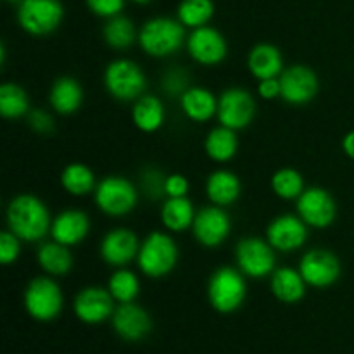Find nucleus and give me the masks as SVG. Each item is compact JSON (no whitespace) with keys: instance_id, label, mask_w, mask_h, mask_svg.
I'll use <instances>...</instances> for the list:
<instances>
[{"instance_id":"nucleus-27","label":"nucleus","mask_w":354,"mask_h":354,"mask_svg":"<svg viewBox=\"0 0 354 354\" xmlns=\"http://www.w3.org/2000/svg\"><path fill=\"white\" fill-rule=\"evenodd\" d=\"M248 69L258 82L268 78H279L286 69L283 55L273 44H258L249 50Z\"/></svg>"},{"instance_id":"nucleus-39","label":"nucleus","mask_w":354,"mask_h":354,"mask_svg":"<svg viewBox=\"0 0 354 354\" xmlns=\"http://www.w3.org/2000/svg\"><path fill=\"white\" fill-rule=\"evenodd\" d=\"M26 121L31 131L41 135V137H47V135H52L55 131L54 116L45 109H31L30 114L26 116Z\"/></svg>"},{"instance_id":"nucleus-32","label":"nucleus","mask_w":354,"mask_h":354,"mask_svg":"<svg viewBox=\"0 0 354 354\" xmlns=\"http://www.w3.org/2000/svg\"><path fill=\"white\" fill-rule=\"evenodd\" d=\"M31 102L26 90L17 83H2L0 85V114L10 121L23 120L30 114Z\"/></svg>"},{"instance_id":"nucleus-36","label":"nucleus","mask_w":354,"mask_h":354,"mask_svg":"<svg viewBox=\"0 0 354 354\" xmlns=\"http://www.w3.org/2000/svg\"><path fill=\"white\" fill-rule=\"evenodd\" d=\"M189 86H192L190 85V75L183 68H169L161 76L162 93L171 97V99H180L189 90Z\"/></svg>"},{"instance_id":"nucleus-44","label":"nucleus","mask_w":354,"mask_h":354,"mask_svg":"<svg viewBox=\"0 0 354 354\" xmlns=\"http://www.w3.org/2000/svg\"><path fill=\"white\" fill-rule=\"evenodd\" d=\"M130 2H133V3H138V6H145V3L152 2V0H130Z\"/></svg>"},{"instance_id":"nucleus-1","label":"nucleus","mask_w":354,"mask_h":354,"mask_svg":"<svg viewBox=\"0 0 354 354\" xmlns=\"http://www.w3.org/2000/svg\"><path fill=\"white\" fill-rule=\"evenodd\" d=\"M52 214L47 204L33 194H19L7 204V230L28 244H40L50 235Z\"/></svg>"},{"instance_id":"nucleus-33","label":"nucleus","mask_w":354,"mask_h":354,"mask_svg":"<svg viewBox=\"0 0 354 354\" xmlns=\"http://www.w3.org/2000/svg\"><path fill=\"white\" fill-rule=\"evenodd\" d=\"M106 287L118 304H127L137 301L142 286L137 273L124 266V268H116V272L107 280Z\"/></svg>"},{"instance_id":"nucleus-4","label":"nucleus","mask_w":354,"mask_h":354,"mask_svg":"<svg viewBox=\"0 0 354 354\" xmlns=\"http://www.w3.org/2000/svg\"><path fill=\"white\" fill-rule=\"evenodd\" d=\"M206 294L216 313H235L248 299V277L237 266H220L211 273Z\"/></svg>"},{"instance_id":"nucleus-42","label":"nucleus","mask_w":354,"mask_h":354,"mask_svg":"<svg viewBox=\"0 0 354 354\" xmlns=\"http://www.w3.org/2000/svg\"><path fill=\"white\" fill-rule=\"evenodd\" d=\"M258 95L263 100H275L280 99V80L279 78H268L258 82V88H256Z\"/></svg>"},{"instance_id":"nucleus-24","label":"nucleus","mask_w":354,"mask_h":354,"mask_svg":"<svg viewBox=\"0 0 354 354\" xmlns=\"http://www.w3.org/2000/svg\"><path fill=\"white\" fill-rule=\"evenodd\" d=\"M178 100L183 116L194 123H207L216 118L218 97L214 95L213 90L206 88V86H189V90Z\"/></svg>"},{"instance_id":"nucleus-45","label":"nucleus","mask_w":354,"mask_h":354,"mask_svg":"<svg viewBox=\"0 0 354 354\" xmlns=\"http://www.w3.org/2000/svg\"><path fill=\"white\" fill-rule=\"evenodd\" d=\"M6 2H9V3H16V6H19V3L23 2V0H6Z\"/></svg>"},{"instance_id":"nucleus-22","label":"nucleus","mask_w":354,"mask_h":354,"mask_svg":"<svg viewBox=\"0 0 354 354\" xmlns=\"http://www.w3.org/2000/svg\"><path fill=\"white\" fill-rule=\"evenodd\" d=\"M270 290L282 304H297L306 297L308 283L301 275L299 268L277 266L270 277Z\"/></svg>"},{"instance_id":"nucleus-3","label":"nucleus","mask_w":354,"mask_h":354,"mask_svg":"<svg viewBox=\"0 0 354 354\" xmlns=\"http://www.w3.org/2000/svg\"><path fill=\"white\" fill-rule=\"evenodd\" d=\"M180 259V249L169 232H151L142 241L137 266L147 279L161 280L173 273Z\"/></svg>"},{"instance_id":"nucleus-19","label":"nucleus","mask_w":354,"mask_h":354,"mask_svg":"<svg viewBox=\"0 0 354 354\" xmlns=\"http://www.w3.org/2000/svg\"><path fill=\"white\" fill-rule=\"evenodd\" d=\"M111 324H113L114 334L124 342L144 341L154 327L151 313L137 303L118 304Z\"/></svg>"},{"instance_id":"nucleus-41","label":"nucleus","mask_w":354,"mask_h":354,"mask_svg":"<svg viewBox=\"0 0 354 354\" xmlns=\"http://www.w3.org/2000/svg\"><path fill=\"white\" fill-rule=\"evenodd\" d=\"M190 182L182 173H171L166 175L165 196L166 197H189Z\"/></svg>"},{"instance_id":"nucleus-21","label":"nucleus","mask_w":354,"mask_h":354,"mask_svg":"<svg viewBox=\"0 0 354 354\" xmlns=\"http://www.w3.org/2000/svg\"><path fill=\"white\" fill-rule=\"evenodd\" d=\"M85 100L82 83L73 76H59L48 90V106L59 116H71L78 113Z\"/></svg>"},{"instance_id":"nucleus-2","label":"nucleus","mask_w":354,"mask_h":354,"mask_svg":"<svg viewBox=\"0 0 354 354\" xmlns=\"http://www.w3.org/2000/svg\"><path fill=\"white\" fill-rule=\"evenodd\" d=\"M187 28L176 17L156 16L145 21L138 30V47L145 55L166 59L185 47Z\"/></svg>"},{"instance_id":"nucleus-11","label":"nucleus","mask_w":354,"mask_h":354,"mask_svg":"<svg viewBox=\"0 0 354 354\" xmlns=\"http://www.w3.org/2000/svg\"><path fill=\"white\" fill-rule=\"evenodd\" d=\"M297 268H299L303 279L306 280L308 287L320 290L335 286L342 273L339 256L328 249L322 248L310 249V251L304 252Z\"/></svg>"},{"instance_id":"nucleus-28","label":"nucleus","mask_w":354,"mask_h":354,"mask_svg":"<svg viewBox=\"0 0 354 354\" xmlns=\"http://www.w3.org/2000/svg\"><path fill=\"white\" fill-rule=\"evenodd\" d=\"M196 214L197 211L189 197H166L159 211L162 227L169 234H183L190 230Z\"/></svg>"},{"instance_id":"nucleus-12","label":"nucleus","mask_w":354,"mask_h":354,"mask_svg":"<svg viewBox=\"0 0 354 354\" xmlns=\"http://www.w3.org/2000/svg\"><path fill=\"white\" fill-rule=\"evenodd\" d=\"M185 48L189 57L196 64L214 68L228 57V41L220 30L213 26H203L187 35Z\"/></svg>"},{"instance_id":"nucleus-35","label":"nucleus","mask_w":354,"mask_h":354,"mask_svg":"<svg viewBox=\"0 0 354 354\" xmlns=\"http://www.w3.org/2000/svg\"><path fill=\"white\" fill-rule=\"evenodd\" d=\"M214 16L213 0H182L176 7V19L189 30L207 26Z\"/></svg>"},{"instance_id":"nucleus-17","label":"nucleus","mask_w":354,"mask_h":354,"mask_svg":"<svg viewBox=\"0 0 354 354\" xmlns=\"http://www.w3.org/2000/svg\"><path fill=\"white\" fill-rule=\"evenodd\" d=\"M310 237V227L299 218V214L286 213L275 216L266 227V241L277 252H296L306 245Z\"/></svg>"},{"instance_id":"nucleus-6","label":"nucleus","mask_w":354,"mask_h":354,"mask_svg":"<svg viewBox=\"0 0 354 354\" xmlns=\"http://www.w3.org/2000/svg\"><path fill=\"white\" fill-rule=\"evenodd\" d=\"M23 306L28 317L40 324H48L61 317L64 310V294L57 280L50 275H40L26 283Z\"/></svg>"},{"instance_id":"nucleus-29","label":"nucleus","mask_w":354,"mask_h":354,"mask_svg":"<svg viewBox=\"0 0 354 354\" xmlns=\"http://www.w3.org/2000/svg\"><path fill=\"white\" fill-rule=\"evenodd\" d=\"M204 152L207 158L218 165L230 162L239 152L237 131L227 127H214L204 138Z\"/></svg>"},{"instance_id":"nucleus-16","label":"nucleus","mask_w":354,"mask_h":354,"mask_svg":"<svg viewBox=\"0 0 354 354\" xmlns=\"http://www.w3.org/2000/svg\"><path fill=\"white\" fill-rule=\"evenodd\" d=\"M116 310V301L107 287L88 286L73 299V313L82 324L100 325L111 320Z\"/></svg>"},{"instance_id":"nucleus-8","label":"nucleus","mask_w":354,"mask_h":354,"mask_svg":"<svg viewBox=\"0 0 354 354\" xmlns=\"http://www.w3.org/2000/svg\"><path fill=\"white\" fill-rule=\"evenodd\" d=\"M64 19L61 0H23L17 6V24L30 37H48Z\"/></svg>"},{"instance_id":"nucleus-5","label":"nucleus","mask_w":354,"mask_h":354,"mask_svg":"<svg viewBox=\"0 0 354 354\" xmlns=\"http://www.w3.org/2000/svg\"><path fill=\"white\" fill-rule=\"evenodd\" d=\"M106 92L118 102H131L147 93V75L135 61L118 57L106 66L102 75Z\"/></svg>"},{"instance_id":"nucleus-30","label":"nucleus","mask_w":354,"mask_h":354,"mask_svg":"<svg viewBox=\"0 0 354 354\" xmlns=\"http://www.w3.org/2000/svg\"><path fill=\"white\" fill-rule=\"evenodd\" d=\"M95 173L85 162H69L61 171V187L66 194L73 197H85L95 192Z\"/></svg>"},{"instance_id":"nucleus-43","label":"nucleus","mask_w":354,"mask_h":354,"mask_svg":"<svg viewBox=\"0 0 354 354\" xmlns=\"http://www.w3.org/2000/svg\"><path fill=\"white\" fill-rule=\"evenodd\" d=\"M341 147H342V151H344V154L348 156L351 161H354V130L348 131V133L344 135Z\"/></svg>"},{"instance_id":"nucleus-18","label":"nucleus","mask_w":354,"mask_h":354,"mask_svg":"<svg viewBox=\"0 0 354 354\" xmlns=\"http://www.w3.org/2000/svg\"><path fill=\"white\" fill-rule=\"evenodd\" d=\"M142 241L131 228L116 227L107 232L99 245L100 259L113 268H124L137 261Z\"/></svg>"},{"instance_id":"nucleus-20","label":"nucleus","mask_w":354,"mask_h":354,"mask_svg":"<svg viewBox=\"0 0 354 354\" xmlns=\"http://www.w3.org/2000/svg\"><path fill=\"white\" fill-rule=\"evenodd\" d=\"M92 230V221L90 216L82 209H64L57 213L52 220L50 239L68 245V248H76L82 242L86 241Z\"/></svg>"},{"instance_id":"nucleus-25","label":"nucleus","mask_w":354,"mask_h":354,"mask_svg":"<svg viewBox=\"0 0 354 354\" xmlns=\"http://www.w3.org/2000/svg\"><path fill=\"white\" fill-rule=\"evenodd\" d=\"M37 265L40 266L45 275H50L54 279H61L71 273L75 258H73L71 248L54 241H44L37 248Z\"/></svg>"},{"instance_id":"nucleus-23","label":"nucleus","mask_w":354,"mask_h":354,"mask_svg":"<svg viewBox=\"0 0 354 354\" xmlns=\"http://www.w3.org/2000/svg\"><path fill=\"white\" fill-rule=\"evenodd\" d=\"M206 197L211 204L220 207H230L241 199L242 182L237 173L227 168L214 169L206 180Z\"/></svg>"},{"instance_id":"nucleus-7","label":"nucleus","mask_w":354,"mask_h":354,"mask_svg":"<svg viewBox=\"0 0 354 354\" xmlns=\"http://www.w3.org/2000/svg\"><path fill=\"white\" fill-rule=\"evenodd\" d=\"M140 199V189L131 180L120 175H109L99 180L93 192V203L102 214L109 218H124L133 213Z\"/></svg>"},{"instance_id":"nucleus-9","label":"nucleus","mask_w":354,"mask_h":354,"mask_svg":"<svg viewBox=\"0 0 354 354\" xmlns=\"http://www.w3.org/2000/svg\"><path fill=\"white\" fill-rule=\"evenodd\" d=\"M235 265L248 279H270L277 268V251L266 239L244 237L235 245Z\"/></svg>"},{"instance_id":"nucleus-26","label":"nucleus","mask_w":354,"mask_h":354,"mask_svg":"<svg viewBox=\"0 0 354 354\" xmlns=\"http://www.w3.org/2000/svg\"><path fill=\"white\" fill-rule=\"evenodd\" d=\"M131 123L142 133H156L166 123L165 102L158 95L145 93L131 104Z\"/></svg>"},{"instance_id":"nucleus-38","label":"nucleus","mask_w":354,"mask_h":354,"mask_svg":"<svg viewBox=\"0 0 354 354\" xmlns=\"http://www.w3.org/2000/svg\"><path fill=\"white\" fill-rule=\"evenodd\" d=\"M23 241L10 230H3L0 234V263L3 266H10L19 259L23 251Z\"/></svg>"},{"instance_id":"nucleus-10","label":"nucleus","mask_w":354,"mask_h":354,"mask_svg":"<svg viewBox=\"0 0 354 354\" xmlns=\"http://www.w3.org/2000/svg\"><path fill=\"white\" fill-rule=\"evenodd\" d=\"M256 99L244 86H228L218 97L216 120L221 127L242 131L251 127L256 118Z\"/></svg>"},{"instance_id":"nucleus-13","label":"nucleus","mask_w":354,"mask_h":354,"mask_svg":"<svg viewBox=\"0 0 354 354\" xmlns=\"http://www.w3.org/2000/svg\"><path fill=\"white\" fill-rule=\"evenodd\" d=\"M296 213L315 230H325L337 218V203L324 187H306L296 201Z\"/></svg>"},{"instance_id":"nucleus-14","label":"nucleus","mask_w":354,"mask_h":354,"mask_svg":"<svg viewBox=\"0 0 354 354\" xmlns=\"http://www.w3.org/2000/svg\"><path fill=\"white\" fill-rule=\"evenodd\" d=\"M280 80V99L289 106H306L320 92L318 75L304 64H292L283 69Z\"/></svg>"},{"instance_id":"nucleus-34","label":"nucleus","mask_w":354,"mask_h":354,"mask_svg":"<svg viewBox=\"0 0 354 354\" xmlns=\"http://www.w3.org/2000/svg\"><path fill=\"white\" fill-rule=\"evenodd\" d=\"M270 187L279 199L297 201L306 190V182L303 173L297 171L296 168H280L272 175Z\"/></svg>"},{"instance_id":"nucleus-15","label":"nucleus","mask_w":354,"mask_h":354,"mask_svg":"<svg viewBox=\"0 0 354 354\" xmlns=\"http://www.w3.org/2000/svg\"><path fill=\"white\" fill-rule=\"evenodd\" d=\"M232 227H234V223H232L227 207L211 204V206L197 211L190 232H192L197 244L206 249H216L221 244H225L227 239L230 237Z\"/></svg>"},{"instance_id":"nucleus-37","label":"nucleus","mask_w":354,"mask_h":354,"mask_svg":"<svg viewBox=\"0 0 354 354\" xmlns=\"http://www.w3.org/2000/svg\"><path fill=\"white\" fill-rule=\"evenodd\" d=\"M165 182L166 175L161 169L149 166L140 175V192L145 194L149 199H159L165 196Z\"/></svg>"},{"instance_id":"nucleus-40","label":"nucleus","mask_w":354,"mask_h":354,"mask_svg":"<svg viewBox=\"0 0 354 354\" xmlns=\"http://www.w3.org/2000/svg\"><path fill=\"white\" fill-rule=\"evenodd\" d=\"M85 2L90 12L102 19L123 14L124 6H127V0H85Z\"/></svg>"},{"instance_id":"nucleus-31","label":"nucleus","mask_w":354,"mask_h":354,"mask_svg":"<svg viewBox=\"0 0 354 354\" xmlns=\"http://www.w3.org/2000/svg\"><path fill=\"white\" fill-rule=\"evenodd\" d=\"M104 44L113 50H128L138 41V30L133 21L124 14L106 19L102 26Z\"/></svg>"}]
</instances>
